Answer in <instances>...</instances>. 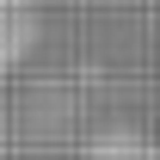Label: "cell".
I'll use <instances>...</instances> for the list:
<instances>
[{
  "label": "cell",
  "instance_id": "obj_1",
  "mask_svg": "<svg viewBox=\"0 0 160 160\" xmlns=\"http://www.w3.org/2000/svg\"><path fill=\"white\" fill-rule=\"evenodd\" d=\"M31 37H37V0H0V80L25 62Z\"/></svg>",
  "mask_w": 160,
  "mask_h": 160
}]
</instances>
